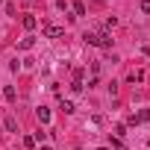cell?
I'll return each mask as SVG.
<instances>
[{"instance_id":"6da1fadb","label":"cell","mask_w":150,"mask_h":150,"mask_svg":"<svg viewBox=\"0 0 150 150\" xmlns=\"http://www.w3.org/2000/svg\"><path fill=\"white\" fill-rule=\"evenodd\" d=\"M83 38H86V44H91V47H100V50H112V35H109L106 30H100V33H86Z\"/></svg>"},{"instance_id":"7a4b0ae2","label":"cell","mask_w":150,"mask_h":150,"mask_svg":"<svg viewBox=\"0 0 150 150\" xmlns=\"http://www.w3.org/2000/svg\"><path fill=\"white\" fill-rule=\"evenodd\" d=\"M41 33H44L47 38H62V33H65V30H62V27H56V24H50V21H44V24H41Z\"/></svg>"},{"instance_id":"3957f363","label":"cell","mask_w":150,"mask_h":150,"mask_svg":"<svg viewBox=\"0 0 150 150\" xmlns=\"http://www.w3.org/2000/svg\"><path fill=\"white\" fill-rule=\"evenodd\" d=\"M35 118H38L41 124H50V109H47V106H38V109H35Z\"/></svg>"},{"instance_id":"277c9868","label":"cell","mask_w":150,"mask_h":150,"mask_svg":"<svg viewBox=\"0 0 150 150\" xmlns=\"http://www.w3.org/2000/svg\"><path fill=\"white\" fill-rule=\"evenodd\" d=\"M21 24H24V30H35V24H38V21H35V15H24V18H21Z\"/></svg>"},{"instance_id":"5b68a950","label":"cell","mask_w":150,"mask_h":150,"mask_svg":"<svg viewBox=\"0 0 150 150\" xmlns=\"http://www.w3.org/2000/svg\"><path fill=\"white\" fill-rule=\"evenodd\" d=\"M3 97H6V103H15V100H18V91H15L12 86H6V88H3Z\"/></svg>"},{"instance_id":"8992f818","label":"cell","mask_w":150,"mask_h":150,"mask_svg":"<svg viewBox=\"0 0 150 150\" xmlns=\"http://www.w3.org/2000/svg\"><path fill=\"white\" fill-rule=\"evenodd\" d=\"M3 127H6V129H9V132H18V121H15V118H12V115H9V118H6V121H3Z\"/></svg>"},{"instance_id":"52a82bcc","label":"cell","mask_w":150,"mask_h":150,"mask_svg":"<svg viewBox=\"0 0 150 150\" xmlns=\"http://www.w3.org/2000/svg\"><path fill=\"white\" fill-rule=\"evenodd\" d=\"M59 109H62L65 115H74V103H71V100H62V103H59Z\"/></svg>"},{"instance_id":"ba28073f","label":"cell","mask_w":150,"mask_h":150,"mask_svg":"<svg viewBox=\"0 0 150 150\" xmlns=\"http://www.w3.org/2000/svg\"><path fill=\"white\" fill-rule=\"evenodd\" d=\"M80 15H86V3L77 0V3H74V18H80Z\"/></svg>"},{"instance_id":"9c48e42d","label":"cell","mask_w":150,"mask_h":150,"mask_svg":"<svg viewBox=\"0 0 150 150\" xmlns=\"http://www.w3.org/2000/svg\"><path fill=\"white\" fill-rule=\"evenodd\" d=\"M129 83H144V71H132L129 74Z\"/></svg>"},{"instance_id":"30bf717a","label":"cell","mask_w":150,"mask_h":150,"mask_svg":"<svg viewBox=\"0 0 150 150\" xmlns=\"http://www.w3.org/2000/svg\"><path fill=\"white\" fill-rule=\"evenodd\" d=\"M33 44H35V38H30V35H27V38L21 41V50H33Z\"/></svg>"},{"instance_id":"8fae6325","label":"cell","mask_w":150,"mask_h":150,"mask_svg":"<svg viewBox=\"0 0 150 150\" xmlns=\"http://www.w3.org/2000/svg\"><path fill=\"white\" fill-rule=\"evenodd\" d=\"M127 124H129V127H135V124H141V121H138V112H132V115L127 118Z\"/></svg>"},{"instance_id":"7c38bea8","label":"cell","mask_w":150,"mask_h":150,"mask_svg":"<svg viewBox=\"0 0 150 150\" xmlns=\"http://www.w3.org/2000/svg\"><path fill=\"white\" fill-rule=\"evenodd\" d=\"M138 6H141V12H144V15H150V0H141Z\"/></svg>"},{"instance_id":"4fadbf2b","label":"cell","mask_w":150,"mask_h":150,"mask_svg":"<svg viewBox=\"0 0 150 150\" xmlns=\"http://www.w3.org/2000/svg\"><path fill=\"white\" fill-rule=\"evenodd\" d=\"M115 24H118V18H106V24H103V27H106V33H109V30H112Z\"/></svg>"},{"instance_id":"5bb4252c","label":"cell","mask_w":150,"mask_h":150,"mask_svg":"<svg viewBox=\"0 0 150 150\" xmlns=\"http://www.w3.org/2000/svg\"><path fill=\"white\" fill-rule=\"evenodd\" d=\"M138 121H150V109H141L138 112Z\"/></svg>"},{"instance_id":"9a60e30c","label":"cell","mask_w":150,"mask_h":150,"mask_svg":"<svg viewBox=\"0 0 150 150\" xmlns=\"http://www.w3.org/2000/svg\"><path fill=\"white\" fill-rule=\"evenodd\" d=\"M41 150H53V147H47V144H44V147H41Z\"/></svg>"},{"instance_id":"2e32d148","label":"cell","mask_w":150,"mask_h":150,"mask_svg":"<svg viewBox=\"0 0 150 150\" xmlns=\"http://www.w3.org/2000/svg\"><path fill=\"white\" fill-rule=\"evenodd\" d=\"M100 150H109V147H100Z\"/></svg>"},{"instance_id":"e0dca14e","label":"cell","mask_w":150,"mask_h":150,"mask_svg":"<svg viewBox=\"0 0 150 150\" xmlns=\"http://www.w3.org/2000/svg\"><path fill=\"white\" fill-rule=\"evenodd\" d=\"M121 150H127V147H121Z\"/></svg>"}]
</instances>
